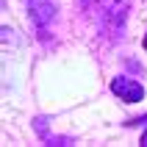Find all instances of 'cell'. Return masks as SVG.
Listing matches in <instances>:
<instances>
[{
    "label": "cell",
    "mask_w": 147,
    "mask_h": 147,
    "mask_svg": "<svg viewBox=\"0 0 147 147\" xmlns=\"http://www.w3.org/2000/svg\"><path fill=\"white\" fill-rule=\"evenodd\" d=\"M111 92H114L117 97H122L125 103H139V100H144V86L139 81H133V78H125V75H119V78L111 81Z\"/></svg>",
    "instance_id": "obj_3"
},
{
    "label": "cell",
    "mask_w": 147,
    "mask_h": 147,
    "mask_svg": "<svg viewBox=\"0 0 147 147\" xmlns=\"http://www.w3.org/2000/svg\"><path fill=\"white\" fill-rule=\"evenodd\" d=\"M56 3L53 0H28V17H31V22L36 31H47V25L56 20Z\"/></svg>",
    "instance_id": "obj_2"
},
{
    "label": "cell",
    "mask_w": 147,
    "mask_h": 147,
    "mask_svg": "<svg viewBox=\"0 0 147 147\" xmlns=\"http://www.w3.org/2000/svg\"><path fill=\"white\" fill-rule=\"evenodd\" d=\"M83 14L97 25V31L108 33L111 39H117L125 28L128 20V3L125 0H81Z\"/></svg>",
    "instance_id": "obj_1"
},
{
    "label": "cell",
    "mask_w": 147,
    "mask_h": 147,
    "mask_svg": "<svg viewBox=\"0 0 147 147\" xmlns=\"http://www.w3.org/2000/svg\"><path fill=\"white\" fill-rule=\"evenodd\" d=\"M142 45H144V50H147V33H144V39H142Z\"/></svg>",
    "instance_id": "obj_4"
}]
</instances>
